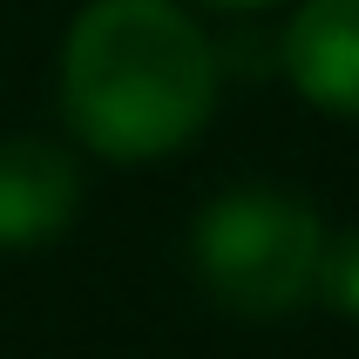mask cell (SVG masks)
Here are the masks:
<instances>
[{"label":"cell","instance_id":"3957f363","mask_svg":"<svg viewBox=\"0 0 359 359\" xmlns=\"http://www.w3.org/2000/svg\"><path fill=\"white\" fill-rule=\"evenodd\" d=\"M81 210V163L48 136L0 142V251H34L61 238Z\"/></svg>","mask_w":359,"mask_h":359},{"label":"cell","instance_id":"277c9868","mask_svg":"<svg viewBox=\"0 0 359 359\" xmlns=\"http://www.w3.org/2000/svg\"><path fill=\"white\" fill-rule=\"evenodd\" d=\"M285 75L312 109L359 122V0H305L285 27Z\"/></svg>","mask_w":359,"mask_h":359},{"label":"cell","instance_id":"7a4b0ae2","mask_svg":"<svg viewBox=\"0 0 359 359\" xmlns=\"http://www.w3.org/2000/svg\"><path fill=\"white\" fill-rule=\"evenodd\" d=\"M319 251H325L319 210L271 183L210 197L190 231L203 292L244 319H278V312L305 305V292L319 285Z\"/></svg>","mask_w":359,"mask_h":359},{"label":"cell","instance_id":"5b68a950","mask_svg":"<svg viewBox=\"0 0 359 359\" xmlns=\"http://www.w3.org/2000/svg\"><path fill=\"white\" fill-rule=\"evenodd\" d=\"M332 312H346V319H359V224L353 231H339V238L319 251V285H312Z\"/></svg>","mask_w":359,"mask_h":359},{"label":"cell","instance_id":"6da1fadb","mask_svg":"<svg viewBox=\"0 0 359 359\" xmlns=\"http://www.w3.org/2000/svg\"><path fill=\"white\" fill-rule=\"evenodd\" d=\"M217 109V48L170 0H88L61 48V116L95 156L156 163Z\"/></svg>","mask_w":359,"mask_h":359},{"label":"cell","instance_id":"8992f818","mask_svg":"<svg viewBox=\"0 0 359 359\" xmlns=\"http://www.w3.org/2000/svg\"><path fill=\"white\" fill-rule=\"evenodd\" d=\"M203 7H224V14H251V7H278V0H203Z\"/></svg>","mask_w":359,"mask_h":359}]
</instances>
